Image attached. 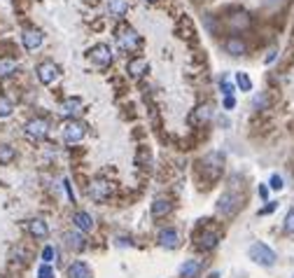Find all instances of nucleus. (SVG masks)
<instances>
[{
	"instance_id": "5701e85b",
	"label": "nucleus",
	"mask_w": 294,
	"mask_h": 278,
	"mask_svg": "<svg viewBox=\"0 0 294 278\" xmlns=\"http://www.w3.org/2000/svg\"><path fill=\"white\" fill-rule=\"evenodd\" d=\"M66 239H68V245H70V248H75V250H82L84 245H87V243H84L82 234H68Z\"/></svg>"
},
{
	"instance_id": "393cba45",
	"label": "nucleus",
	"mask_w": 294,
	"mask_h": 278,
	"mask_svg": "<svg viewBox=\"0 0 294 278\" xmlns=\"http://www.w3.org/2000/svg\"><path fill=\"white\" fill-rule=\"evenodd\" d=\"M12 110H14V106H12V100L5 98V96H0V119H5V117L12 115Z\"/></svg>"
},
{
	"instance_id": "412c9836",
	"label": "nucleus",
	"mask_w": 294,
	"mask_h": 278,
	"mask_svg": "<svg viewBox=\"0 0 294 278\" xmlns=\"http://www.w3.org/2000/svg\"><path fill=\"white\" fill-rule=\"evenodd\" d=\"M17 68H19L17 59H12V56H3V59H0V75H3V78L12 75Z\"/></svg>"
},
{
	"instance_id": "aec40b11",
	"label": "nucleus",
	"mask_w": 294,
	"mask_h": 278,
	"mask_svg": "<svg viewBox=\"0 0 294 278\" xmlns=\"http://www.w3.org/2000/svg\"><path fill=\"white\" fill-rule=\"evenodd\" d=\"M68 276L70 278H91V269L84 264V262H75L70 269H68Z\"/></svg>"
},
{
	"instance_id": "f704fd0d",
	"label": "nucleus",
	"mask_w": 294,
	"mask_h": 278,
	"mask_svg": "<svg viewBox=\"0 0 294 278\" xmlns=\"http://www.w3.org/2000/svg\"><path fill=\"white\" fill-rule=\"evenodd\" d=\"M273 59H276V49H273V52H269V56H266V63H271Z\"/></svg>"
},
{
	"instance_id": "2eb2a0df",
	"label": "nucleus",
	"mask_w": 294,
	"mask_h": 278,
	"mask_svg": "<svg viewBox=\"0 0 294 278\" xmlns=\"http://www.w3.org/2000/svg\"><path fill=\"white\" fill-rule=\"evenodd\" d=\"M72 224H75L79 232H91V229H94V217H91L89 213L77 211L72 215Z\"/></svg>"
},
{
	"instance_id": "7ed1b4c3",
	"label": "nucleus",
	"mask_w": 294,
	"mask_h": 278,
	"mask_svg": "<svg viewBox=\"0 0 294 278\" xmlns=\"http://www.w3.org/2000/svg\"><path fill=\"white\" fill-rule=\"evenodd\" d=\"M61 136H63V143L75 145L87 136V127H84L82 122H77V119H68L61 129Z\"/></svg>"
},
{
	"instance_id": "bb28decb",
	"label": "nucleus",
	"mask_w": 294,
	"mask_h": 278,
	"mask_svg": "<svg viewBox=\"0 0 294 278\" xmlns=\"http://www.w3.org/2000/svg\"><path fill=\"white\" fill-rule=\"evenodd\" d=\"M210 117H212L210 106H201V108H196V122H208Z\"/></svg>"
},
{
	"instance_id": "0eeeda50",
	"label": "nucleus",
	"mask_w": 294,
	"mask_h": 278,
	"mask_svg": "<svg viewBox=\"0 0 294 278\" xmlns=\"http://www.w3.org/2000/svg\"><path fill=\"white\" fill-rule=\"evenodd\" d=\"M35 72H38V80H40V82L49 87V84H54L56 80H59V75H61V68L56 66L54 61H42Z\"/></svg>"
},
{
	"instance_id": "473e14b6",
	"label": "nucleus",
	"mask_w": 294,
	"mask_h": 278,
	"mask_svg": "<svg viewBox=\"0 0 294 278\" xmlns=\"http://www.w3.org/2000/svg\"><path fill=\"white\" fill-rule=\"evenodd\" d=\"M255 106H257V108H264V106H266V98H264V96H257V98H255Z\"/></svg>"
},
{
	"instance_id": "6e6552de",
	"label": "nucleus",
	"mask_w": 294,
	"mask_h": 278,
	"mask_svg": "<svg viewBox=\"0 0 294 278\" xmlns=\"http://www.w3.org/2000/svg\"><path fill=\"white\" fill-rule=\"evenodd\" d=\"M89 61L96 63V66L105 68L112 63V49L108 45H103V42H98V45H94L89 49Z\"/></svg>"
},
{
	"instance_id": "f257e3e1",
	"label": "nucleus",
	"mask_w": 294,
	"mask_h": 278,
	"mask_svg": "<svg viewBox=\"0 0 294 278\" xmlns=\"http://www.w3.org/2000/svg\"><path fill=\"white\" fill-rule=\"evenodd\" d=\"M140 35L136 28L126 26V23H122V26L117 28V45H119V49L122 52H136L140 47Z\"/></svg>"
},
{
	"instance_id": "4468645a",
	"label": "nucleus",
	"mask_w": 294,
	"mask_h": 278,
	"mask_svg": "<svg viewBox=\"0 0 294 278\" xmlns=\"http://www.w3.org/2000/svg\"><path fill=\"white\" fill-rule=\"evenodd\" d=\"M171 211H173V204L166 196H156V199L152 201V215L154 217H166Z\"/></svg>"
},
{
	"instance_id": "a878e982",
	"label": "nucleus",
	"mask_w": 294,
	"mask_h": 278,
	"mask_svg": "<svg viewBox=\"0 0 294 278\" xmlns=\"http://www.w3.org/2000/svg\"><path fill=\"white\" fill-rule=\"evenodd\" d=\"M236 84H238L243 91H250V89H252V80H250L245 72H238V75H236Z\"/></svg>"
},
{
	"instance_id": "a211bd4d",
	"label": "nucleus",
	"mask_w": 294,
	"mask_h": 278,
	"mask_svg": "<svg viewBox=\"0 0 294 278\" xmlns=\"http://www.w3.org/2000/svg\"><path fill=\"white\" fill-rule=\"evenodd\" d=\"M201 269H203L201 260H187L182 267H180V276L182 278H196L201 273Z\"/></svg>"
},
{
	"instance_id": "cd10ccee",
	"label": "nucleus",
	"mask_w": 294,
	"mask_h": 278,
	"mask_svg": "<svg viewBox=\"0 0 294 278\" xmlns=\"http://www.w3.org/2000/svg\"><path fill=\"white\" fill-rule=\"evenodd\" d=\"M42 260H45V264H51V262L56 260V248L54 245H47L45 250H42Z\"/></svg>"
},
{
	"instance_id": "72a5a7b5",
	"label": "nucleus",
	"mask_w": 294,
	"mask_h": 278,
	"mask_svg": "<svg viewBox=\"0 0 294 278\" xmlns=\"http://www.w3.org/2000/svg\"><path fill=\"white\" fill-rule=\"evenodd\" d=\"M224 108H227V110L233 108V96H227V98H224Z\"/></svg>"
},
{
	"instance_id": "39448f33",
	"label": "nucleus",
	"mask_w": 294,
	"mask_h": 278,
	"mask_svg": "<svg viewBox=\"0 0 294 278\" xmlns=\"http://www.w3.org/2000/svg\"><path fill=\"white\" fill-rule=\"evenodd\" d=\"M238 208H240V196L233 194V192H224V194L220 196V201H217V213L224 217L233 215Z\"/></svg>"
},
{
	"instance_id": "9b49d317",
	"label": "nucleus",
	"mask_w": 294,
	"mask_h": 278,
	"mask_svg": "<svg viewBox=\"0 0 294 278\" xmlns=\"http://www.w3.org/2000/svg\"><path fill=\"white\" fill-rule=\"evenodd\" d=\"M159 243L164 245V248H168V250H173V248H178L180 245V234L175 232V229H161L159 232Z\"/></svg>"
},
{
	"instance_id": "6ab92c4d",
	"label": "nucleus",
	"mask_w": 294,
	"mask_h": 278,
	"mask_svg": "<svg viewBox=\"0 0 294 278\" xmlns=\"http://www.w3.org/2000/svg\"><path fill=\"white\" fill-rule=\"evenodd\" d=\"M108 12L115 17H124L128 12V0H108Z\"/></svg>"
},
{
	"instance_id": "4be33fe9",
	"label": "nucleus",
	"mask_w": 294,
	"mask_h": 278,
	"mask_svg": "<svg viewBox=\"0 0 294 278\" xmlns=\"http://www.w3.org/2000/svg\"><path fill=\"white\" fill-rule=\"evenodd\" d=\"M14 157H17V152H14V147H12V145H0V164L14 162Z\"/></svg>"
},
{
	"instance_id": "dca6fc26",
	"label": "nucleus",
	"mask_w": 294,
	"mask_h": 278,
	"mask_svg": "<svg viewBox=\"0 0 294 278\" xmlns=\"http://www.w3.org/2000/svg\"><path fill=\"white\" fill-rule=\"evenodd\" d=\"M82 112V100L79 98H68L61 103V115L68 117V119H72L75 115H79Z\"/></svg>"
},
{
	"instance_id": "c756f323",
	"label": "nucleus",
	"mask_w": 294,
	"mask_h": 278,
	"mask_svg": "<svg viewBox=\"0 0 294 278\" xmlns=\"http://www.w3.org/2000/svg\"><path fill=\"white\" fill-rule=\"evenodd\" d=\"M285 232H287V234H294V211H289L287 217H285Z\"/></svg>"
},
{
	"instance_id": "b1692460",
	"label": "nucleus",
	"mask_w": 294,
	"mask_h": 278,
	"mask_svg": "<svg viewBox=\"0 0 294 278\" xmlns=\"http://www.w3.org/2000/svg\"><path fill=\"white\" fill-rule=\"evenodd\" d=\"M229 23H231V28H245L250 23V17L245 12H240V14H233V19H229Z\"/></svg>"
},
{
	"instance_id": "f8f14e48",
	"label": "nucleus",
	"mask_w": 294,
	"mask_h": 278,
	"mask_svg": "<svg viewBox=\"0 0 294 278\" xmlns=\"http://www.w3.org/2000/svg\"><path fill=\"white\" fill-rule=\"evenodd\" d=\"M26 229H28V234H31V236H35V239H47V234H49L47 222H45V220H40V217H35V220H28Z\"/></svg>"
},
{
	"instance_id": "2f4dec72",
	"label": "nucleus",
	"mask_w": 294,
	"mask_h": 278,
	"mask_svg": "<svg viewBox=\"0 0 294 278\" xmlns=\"http://www.w3.org/2000/svg\"><path fill=\"white\" fill-rule=\"evenodd\" d=\"M271 187L273 189H283V178H280V175H271Z\"/></svg>"
},
{
	"instance_id": "ddd939ff",
	"label": "nucleus",
	"mask_w": 294,
	"mask_h": 278,
	"mask_svg": "<svg viewBox=\"0 0 294 278\" xmlns=\"http://www.w3.org/2000/svg\"><path fill=\"white\" fill-rule=\"evenodd\" d=\"M217 241H220V234L217 232H201L196 236V245H199L201 250H212L217 245Z\"/></svg>"
},
{
	"instance_id": "c85d7f7f",
	"label": "nucleus",
	"mask_w": 294,
	"mask_h": 278,
	"mask_svg": "<svg viewBox=\"0 0 294 278\" xmlns=\"http://www.w3.org/2000/svg\"><path fill=\"white\" fill-rule=\"evenodd\" d=\"M38 278H54V269H51L49 264H42V267L38 269Z\"/></svg>"
},
{
	"instance_id": "9d476101",
	"label": "nucleus",
	"mask_w": 294,
	"mask_h": 278,
	"mask_svg": "<svg viewBox=\"0 0 294 278\" xmlns=\"http://www.w3.org/2000/svg\"><path fill=\"white\" fill-rule=\"evenodd\" d=\"M147 68H150V63H147V59H145V56H136V59H131V61L126 63V72L133 80L143 78L145 72H147Z\"/></svg>"
},
{
	"instance_id": "20e7f679",
	"label": "nucleus",
	"mask_w": 294,
	"mask_h": 278,
	"mask_svg": "<svg viewBox=\"0 0 294 278\" xmlns=\"http://www.w3.org/2000/svg\"><path fill=\"white\" fill-rule=\"evenodd\" d=\"M248 255H250V260L257 262V264H261V267H271L273 262H276V252H273L269 245H264V243L250 245Z\"/></svg>"
},
{
	"instance_id": "f03ea898",
	"label": "nucleus",
	"mask_w": 294,
	"mask_h": 278,
	"mask_svg": "<svg viewBox=\"0 0 294 278\" xmlns=\"http://www.w3.org/2000/svg\"><path fill=\"white\" fill-rule=\"evenodd\" d=\"M23 134H26L28 140H33V143L47 138V134H49V119H45V117H35V119L26 122V127H23Z\"/></svg>"
},
{
	"instance_id": "c9c22d12",
	"label": "nucleus",
	"mask_w": 294,
	"mask_h": 278,
	"mask_svg": "<svg viewBox=\"0 0 294 278\" xmlns=\"http://www.w3.org/2000/svg\"><path fill=\"white\" fill-rule=\"evenodd\" d=\"M266 3H269V5H273V3H278V0H266Z\"/></svg>"
},
{
	"instance_id": "f3484780",
	"label": "nucleus",
	"mask_w": 294,
	"mask_h": 278,
	"mask_svg": "<svg viewBox=\"0 0 294 278\" xmlns=\"http://www.w3.org/2000/svg\"><path fill=\"white\" fill-rule=\"evenodd\" d=\"M224 49H227V54H231V56H243L245 42L240 38H236V35H231V38L224 40Z\"/></svg>"
},
{
	"instance_id": "423d86ee",
	"label": "nucleus",
	"mask_w": 294,
	"mask_h": 278,
	"mask_svg": "<svg viewBox=\"0 0 294 278\" xmlns=\"http://www.w3.org/2000/svg\"><path fill=\"white\" fill-rule=\"evenodd\" d=\"M110 194H112V185H110V180H105V178H94L89 183V196L94 201H105V199H110Z\"/></svg>"
},
{
	"instance_id": "e433bc0d",
	"label": "nucleus",
	"mask_w": 294,
	"mask_h": 278,
	"mask_svg": "<svg viewBox=\"0 0 294 278\" xmlns=\"http://www.w3.org/2000/svg\"><path fill=\"white\" fill-rule=\"evenodd\" d=\"M145 3H156V0H145Z\"/></svg>"
},
{
	"instance_id": "7c9ffc66",
	"label": "nucleus",
	"mask_w": 294,
	"mask_h": 278,
	"mask_svg": "<svg viewBox=\"0 0 294 278\" xmlns=\"http://www.w3.org/2000/svg\"><path fill=\"white\" fill-rule=\"evenodd\" d=\"M220 84H222V91H224V96H233V84L229 82L227 78H222V80H220Z\"/></svg>"
},
{
	"instance_id": "1a4fd4ad",
	"label": "nucleus",
	"mask_w": 294,
	"mask_h": 278,
	"mask_svg": "<svg viewBox=\"0 0 294 278\" xmlns=\"http://www.w3.org/2000/svg\"><path fill=\"white\" fill-rule=\"evenodd\" d=\"M42 33H40L38 28H26V31H23L21 33V42H23V47H26L28 52H35L38 49L40 45H42Z\"/></svg>"
}]
</instances>
